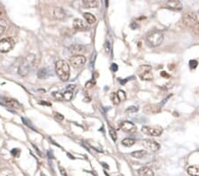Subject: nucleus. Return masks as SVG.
<instances>
[{
  "label": "nucleus",
  "mask_w": 199,
  "mask_h": 176,
  "mask_svg": "<svg viewBox=\"0 0 199 176\" xmlns=\"http://www.w3.org/2000/svg\"><path fill=\"white\" fill-rule=\"evenodd\" d=\"M56 117L59 120H63L64 119V116L61 114H59V113H56Z\"/></svg>",
  "instance_id": "obj_36"
},
{
  "label": "nucleus",
  "mask_w": 199,
  "mask_h": 176,
  "mask_svg": "<svg viewBox=\"0 0 199 176\" xmlns=\"http://www.w3.org/2000/svg\"><path fill=\"white\" fill-rule=\"evenodd\" d=\"M15 45V41L12 38H5L0 40V52L8 53Z\"/></svg>",
  "instance_id": "obj_6"
},
{
  "label": "nucleus",
  "mask_w": 199,
  "mask_h": 176,
  "mask_svg": "<svg viewBox=\"0 0 199 176\" xmlns=\"http://www.w3.org/2000/svg\"><path fill=\"white\" fill-rule=\"evenodd\" d=\"M46 75H47V70H46V69H41V70L38 71V74H37L38 77H40V78L45 77Z\"/></svg>",
  "instance_id": "obj_30"
},
{
  "label": "nucleus",
  "mask_w": 199,
  "mask_h": 176,
  "mask_svg": "<svg viewBox=\"0 0 199 176\" xmlns=\"http://www.w3.org/2000/svg\"><path fill=\"white\" fill-rule=\"evenodd\" d=\"M36 62V55L33 53H29L24 59L20 65L19 66L18 72L21 77H26L28 75L30 70L33 69Z\"/></svg>",
  "instance_id": "obj_1"
},
{
  "label": "nucleus",
  "mask_w": 199,
  "mask_h": 176,
  "mask_svg": "<svg viewBox=\"0 0 199 176\" xmlns=\"http://www.w3.org/2000/svg\"><path fill=\"white\" fill-rule=\"evenodd\" d=\"M59 171H60V173H61L63 176H68V173H66V171H65L63 167H61V166H60V167H59Z\"/></svg>",
  "instance_id": "obj_34"
},
{
  "label": "nucleus",
  "mask_w": 199,
  "mask_h": 176,
  "mask_svg": "<svg viewBox=\"0 0 199 176\" xmlns=\"http://www.w3.org/2000/svg\"><path fill=\"white\" fill-rule=\"evenodd\" d=\"M197 16L194 12H187L181 19V22L186 28H193L196 24Z\"/></svg>",
  "instance_id": "obj_4"
},
{
  "label": "nucleus",
  "mask_w": 199,
  "mask_h": 176,
  "mask_svg": "<svg viewBox=\"0 0 199 176\" xmlns=\"http://www.w3.org/2000/svg\"><path fill=\"white\" fill-rule=\"evenodd\" d=\"M7 28V23L5 20L0 19V36L3 35Z\"/></svg>",
  "instance_id": "obj_23"
},
{
  "label": "nucleus",
  "mask_w": 199,
  "mask_h": 176,
  "mask_svg": "<svg viewBox=\"0 0 199 176\" xmlns=\"http://www.w3.org/2000/svg\"><path fill=\"white\" fill-rule=\"evenodd\" d=\"M105 50H106V53H109L110 52V45L108 42L105 43Z\"/></svg>",
  "instance_id": "obj_37"
},
{
  "label": "nucleus",
  "mask_w": 199,
  "mask_h": 176,
  "mask_svg": "<svg viewBox=\"0 0 199 176\" xmlns=\"http://www.w3.org/2000/svg\"><path fill=\"white\" fill-rule=\"evenodd\" d=\"M52 16L57 20H63L65 17V13L61 7H55L52 10Z\"/></svg>",
  "instance_id": "obj_15"
},
{
  "label": "nucleus",
  "mask_w": 199,
  "mask_h": 176,
  "mask_svg": "<svg viewBox=\"0 0 199 176\" xmlns=\"http://www.w3.org/2000/svg\"><path fill=\"white\" fill-rule=\"evenodd\" d=\"M82 6L88 9L94 8L98 6V1H96V0H84V1H82Z\"/></svg>",
  "instance_id": "obj_18"
},
{
  "label": "nucleus",
  "mask_w": 199,
  "mask_h": 176,
  "mask_svg": "<svg viewBox=\"0 0 199 176\" xmlns=\"http://www.w3.org/2000/svg\"><path fill=\"white\" fill-rule=\"evenodd\" d=\"M70 63L75 69H80L86 63V57L84 55H74L70 58Z\"/></svg>",
  "instance_id": "obj_8"
},
{
  "label": "nucleus",
  "mask_w": 199,
  "mask_h": 176,
  "mask_svg": "<svg viewBox=\"0 0 199 176\" xmlns=\"http://www.w3.org/2000/svg\"><path fill=\"white\" fill-rule=\"evenodd\" d=\"M111 100H112V101H113V103L114 105H119L120 102V99H119V97L117 95V93H112V94H111Z\"/></svg>",
  "instance_id": "obj_24"
},
{
  "label": "nucleus",
  "mask_w": 199,
  "mask_h": 176,
  "mask_svg": "<svg viewBox=\"0 0 199 176\" xmlns=\"http://www.w3.org/2000/svg\"><path fill=\"white\" fill-rule=\"evenodd\" d=\"M146 155V151L145 150H137V151H134L131 153V156L135 158H142Z\"/></svg>",
  "instance_id": "obj_21"
},
{
  "label": "nucleus",
  "mask_w": 199,
  "mask_h": 176,
  "mask_svg": "<svg viewBox=\"0 0 199 176\" xmlns=\"http://www.w3.org/2000/svg\"><path fill=\"white\" fill-rule=\"evenodd\" d=\"M189 64H190V67H191V68H195L196 65H197V62L193 60V61H190V62H189Z\"/></svg>",
  "instance_id": "obj_35"
},
{
  "label": "nucleus",
  "mask_w": 199,
  "mask_h": 176,
  "mask_svg": "<svg viewBox=\"0 0 199 176\" xmlns=\"http://www.w3.org/2000/svg\"><path fill=\"white\" fill-rule=\"evenodd\" d=\"M117 95H118V97H119V99H120V101H125V100L127 99V95H126L125 92L122 91V90H119V91L117 92Z\"/></svg>",
  "instance_id": "obj_26"
},
{
  "label": "nucleus",
  "mask_w": 199,
  "mask_h": 176,
  "mask_svg": "<svg viewBox=\"0 0 199 176\" xmlns=\"http://www.w3.org/2000/svg\"><path fill=\"white\" fill-rule=\"evenodd\" d=\"M20 150L19 149H13V150H12V154L15 157V158H17V157H19V155H20Z\"/></svg>",
  "instance_id": "obj_33"
},
{
  "label": "nucleus",
  "mask_w": 199,
  "mask_h": 176,
  "mask_svg": "<svg viewBox=\"0 0 199 176\" xmlns=\"http://www.w3.org/2000/svg\"><path fill=\"white\" fill-rule=\"evenodd\" d=\"M63 97L64 100L65 101H70L73 98V92L72 91H68L66 90L64 94H63Z\"/></svg>",
  "instance_id": "obj_25"
},
{
  "label": "nucleus",
  "mask_w": 199,
  "mask_h": 176,
  "mask_svg": "<svg viewBox=\"0 0 199 176\" xmlns=\"http://www.w3.org/2000/svg\"><path fill=\"white\" fill-rule=\"evenodd\" d=\"M122 145H124L125 147H131L133 146L135 143H136V141L134 139L132 138H125L123 141H122Z\"/></svg>",
  "instance_id": "obj_22"
},
{
  "label": "nucleus",
  "mask_w": 199,
  "mask_h": 176,
  "mask_svg": "<svg viewBox=\"0 0 199 176\" xmlns=\"http://www.w3.org/2000/svg\"><path fill=\"white\" fill-rule=\"evenodd\" d=\"M192 33L195 36L199 37V22H196V24L192 28Z\"/></svg>",
  "instance_id": "obj_28"
},
{
  "label": "nucleus",
  "mask_w": 199,
  "mask_h": 176,
  "mask_svg": "<svg viewBox=\"0 0 199 176\" xmlns=\"http://www.w3.org/2000/svg\"><path fill=\"white\" fill-rule=\"evenodd\" d=\"M112 70H113V71H116V70H118V67H117V65L113 63V64L112 65Z\"/></svg>",
  "instance_id": "obj_38"
},
{
  "label": "nucleus",
  "mask_w": 199,
  "mask_h": 176,
  "mask_svg": "<svg viewBox=\"0 0 199 176\" xmlns=\"http://www.w3.org/2000/svg\"><path fill=\"white\" fill-rule=\"evenodd\" d=\"M165 6H167L169 9L175 10V11H181L182 9V5L180 1L177 0H169L165 3Z\"/></svg>",
  "instance_id": "obj_12"
},
{
  "label": "nucleus",
  "mask_w": 199,
  "mask_h": 176,
  "mask_svg": "<svg viewBox=\"0 0 199 176\" xmlns=\"http://www.w3.org/2000/svg\"><path fill=\"white\" fill-rule=\"evenodd\" d=\"M73 27H74V28L76 29V31H84L88 29V25L82 19H75L74 21Z\"/></svg>",
  "instance_id": "obj_11"
},
{
  "label": "nucleus",
  "mask_w": 199,
  "mask_h": 176,
  "mask_svg": "<svg viewBox=\"0 0 199 176\" xmlns=\"http://www.w3.org/2000/svg\"><path fill=\"white\" fill-rule=\"evenodd\" d=\"M143 145L145 147V148L152 152H156L158 151L159 149H160V145L158 142L151 140V139H145V140H143L142 141Z\"/></svg>",
  "instance_id": "obj_9"
},
{
  "label": "nucleus",
  "mask_w": 199,
  "mask_h": 176,
  "mask_svg": "<svg viewBox=\"0 0 199 176\" xmlns=\"http://www.w3.org/2000/svg\"><path fill=\"white\" fill-rule=\"evenodd\" d=\"M70 50L72 53H75V55H81L82 53L86 52V49L83 45H74L70 47Z\"/></svg>",
  "instance_id": "obj_17"
},
{
  "label": "nucleus",
  "mask_w": 199,
  "mask_h": 176,
  "mask_svg": "<svg viewBox=\"0 0 199 176\" xmlns=\"http://www.w3.org/2000/svg\"><path fill=\"white\" fill-rule=\"evenodd\" d=\"M138 110V108L137 107H136V106H131V107H129L127 109V112H128V113H131V112H136Z\"/></svg>",
  "instance_id": "obj_31"
},
{
  "label": "nucleus",
  "mask_w": 199,
  "mask_h": 176,
  "mask_svg": "<svg viewBox=\"0 0 199 176\" xmlns=\"http://www.w3.org/2000/svg\"><path fill=\"white\" fill-rule=\"evenodd\" d=\"M109 133H110L112 139H113L114 141H117V133H116V131H115L113 127H111V126L109 127Z\"/></svg>",
  "instance_id": "obj_27"
},
{
  "label": "nucleus",
  "mask_w": 199,
  "mask_h": 176,
  "mask_svg": "<svg viewBox=\"0 0 199 176\" xmlns=\"http://www.w3.org/2000/svg\"><path fill=\"white\" fill-rule=\"evenodd\" d=\"M94 84H95V82H94L93 80H90V81H89V82H87V83H86L85 87H86V88H88V89H89V88H91Z\"/></svg>",
  "instance_id": "obj_32"
},
{
  "label": "nucleus",
  "mask_w": 199,
  "mask_h": 176,
  "mask_svg": "<svg viewBox=\"0 0 199 176\" xmlns=\"http://www.w3.org/2000/svg\"><path fill=\"white\" fill-rule=\"evenodd\" d=\"M40 103L41 104H44V105H48V106H51V103H47V102H43V101H40Z\"/></svg>",
  "instance_id": "obj_39"
},
{
  "label": "nucleus",
  "mask_w": 199,
  "mask_h": 176,
  "mask_svg": "<svg viewBox=\"0 0 199 176\" xmlns=\"http://www.w3.org/2000/svg\"><path fill=\"white\" fill-rule=\"evenodd\" d=\"M120 129L124 131L125 133H134L136 132L137 128L134 123H132L130 121H124L120 124Z\"/></svg>",
  "instance_id": "obj_10"
},
{
  "label": "nucleus",
  "mask_w": 199,
  "mask_h": 176,
  "mask_svg": "<svg viewBox=\"0 0 199 176\" xmlns=\"http://www.w3.org/2000/svg\"><path fill=\"white\" fill-rule=\"evenodd\" d=\"M52 95L55 99H57L58 101H63L64 100V97H63V94L61 93H58V92H54L52 93Z\"/></svg>",
  "instance_id": "obj_29"
},
{
  "label": "nucleus",
  "mask_w": 199,
  "mask_h": 176,
  "mask_svg": "<svg viewBox=\"0 0 199 176\" xmlns=\"http://www.w3.org/2000/svg\"><path fill=\"white\" fill-rule=\"evenodd\" d=\"M146 39H147L148 44L150 46L156 47V46H158L162 44V42L164 40V35L159 31H151L148 34Z\"/></svg>",
  "instance_id": "obj_3"
},
{
  "label": "nucleus",
  "mask_w": 199,
  "mask_h": 176,
  "mask_svg": "<svg viewBox=\"0 0 199 176\" xmlns=\"http://www.w3.org/2000/svg\"><path fill=\"white\" fill-rule=\"evenodd\" d=\"M3 101L4 103L10 107V108H13V109H21V105L14 99H11V98H4L3 99Z\"/></svg>",
  "instance_id": "obj_13"
},
{
  "label": "nucleus",
  "mask_w": 199,
  "mask_h": 176,
  "mask_svg": "<svg viewBox=\"0 0 199 176\" xmlns=\"http://www.w3.org/2000/svg\"><path fill=\"white\" fill-rule=\"evenodd\" d=\"M138 175L139 176H154V172L150 167L143 166L138 170Z\"/></svg>",
  "instance_id": "obj_16"
},
{
  "label": "nucleus",
  "mask_w": 199,
  "mask_h": 176,
  "mask_svg": "<svg viewBox=\"0 0 199 176\" xmlns=\"http://www.w3.org/2000/svg\"><path fill=\"white\" fill-rule=\"evenodd\" d=\"M56 73L61 81H68L70 77V67L68 62L59 60L56 62Z\"/></svg>",
  "instance_id": "obj_2"
},
{
  "label": "nucleus",
  "mask_w": 199,
  "mask_h": 176,
  "mask_svg": "<svg viewBox=\"0 0 199 176\" xmlns=\"http://www.w3.org/2000/svg\"><path fill=\"white\" fill-rule=\"evenodd\" d=\"M187 172L190 176H199V165H191L187 169Z\"/></svg>",
  "instance_id": "obj_19"
},
{
  "label": "nucleus",
  "mask_w": 199,
  "mask_h": 176,
  "mask_svg": "<svg viewBox=\"0 0 199 176\" xmlns=\"http://www.w3.org/2000/svg\"><path fill=\"white\" fill-rule=\"evenodd\" d=\"M143 111L146 114H157L160 112V107L155 104H148L144 107Z\"/></svg>",
  "instance_id": "obj_14"
},
{
  "label": "nucleus",
  "mask_w": 199,
  "mask_h": 176,
  "mask_svg": "<svg viewBox=\"0 0 199 176\" xmlns=\"http://www.w3.org/2000/svg\"><path fill=\"white\" fill-rule=\"evenodd\" d=\"M137 74L142 80L150 81L153 79V74L151 72V67L149 65H142L137 70Z\"/></svg>",
  "instance_id": "obj_5"
},
{
  "label": "nucleus",
  "mask_w": 199,
  "mask_h": 176,
  "mask_svg": "<svg viewBox=\"0 0 199 176\" xmlns=\"http://www.w3.org/2000/svg\"><path fill=\"white\" fill-rule=\"evenodd\" d=\"M142 132L149 136H153V137H158L160 136L163 133V129L161 127H157V126H143L142 127Z\"/></svg>",
  "instance_id": "obj_7"
},
{
  "label": "nucleus",
  "mask_w": 199,
  "mask_h": 176,
  "mask_svg": "<svg viewBox=\"0 0 199 176\" xmlns=\"http://www.w3.org/2000/svg\"><path fill=\"white\" fill-rule=\"evenodd\" d=\"M84 16V19L86 20V21L89 23V24H94L96 21V17L92 14V13H85L83 14Z\"/></svg>",
  "instance_id": "obj_20"
}]
</instances>
